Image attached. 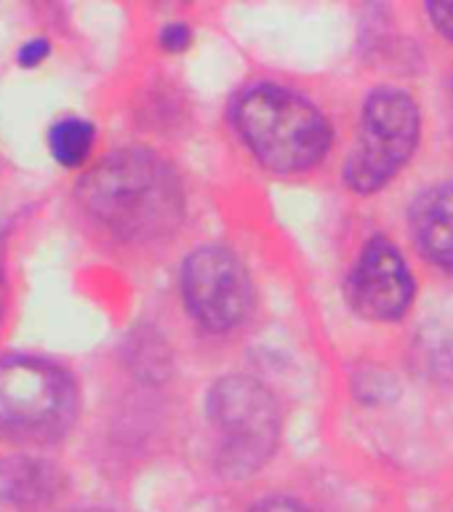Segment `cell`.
Listing matches in <instances>:
<instances>
[{"label":"cell","instance_id":"6da1fadb","mask_svg":"<svg viewBox=\"0 0 453 512\" xmlns=\"http://www.w3.org/2000/svg\"><path fill=\"white\" fill-rule=\"evenodd\" d=\"M83 211L112 238L152 243L182 224L184 190L166 160L147 147L104 155L78 184Z\"/></svg>","mask_w":453,"mask_h":512},{"label":"cell","instance_id":"7a4b0ae2","mask_svg":"<svg viewBox=\"0 0 453 512\" xmlns=\"http://www.w3.org/2000/svg\"><path fill=\"white\" fill-rule=\"evenodd\" d=\"M232 120L254 158L275 174H299L318 166L331 147L323 112L286 86L254 83L232 104Z\"/></svg>","mask_w":453,"mask_h":512},{"label":"cell","instance_id":"3957f363","mask_svg":"<svg viewBox=\"0 0 453 512\" xmlns=\"http://www.w3.org/2000/svg\"><path fill=\"white\" fill-rule=\"evenodd\" d=\"M78 419V387L48 360L30 355L0 358V440L48 446L62 440Z\"/></svg>","mask_w":453,"mask_h":512},{"label":"cell","instance_id":"277c9868","mask_svg":"<svg viewBox=\"0 0 453 512\" xmlns=\"http://www.w3.org/2000/svg\"><path fill=\"white\" fill-rule=\"evenodd\" d=\"M208 422L219 435L216 462L232 478L262 470L278 448V403L264 384L248 376H224L211 387Z\"/></svg>","mask_w":453,"mask_h":512},{"label":"cell","instance_id":"5b68a950","mask_svg":"<svg viewBox=\"0 0 453 512\" xmlns=\"http://www.w3.org/2000/svg\"><path fill=\"white\" fill-rule=\"evenodd\" d=\"M419 142V107L406 91L376 88L363 104L358 139L344 163V179L371 195L406 166Z\"/></svg>","mask_w":453,"mask_h":512},{"label":"cell","instance_id":"8992f818","mask_svg":"<svg viewBox=\"0 0 453 512\" xmlns=\"http://www.w3.org/2000/svg\"><path fill=\"white\" fill-rule=\"evenodd\" d=\"M182 294L187 310L208 331H230L246 318L251 280L246 267L222 246H203L182 267Z\"/></svg>","mask_w":453,"mask_h":512},{"label":"cell","instance_id":"52a82bcc","mask_svg":"<svg viewBox=\"0 0 453 512\" xmlns=\"http://www.w3.org/2000/svg\"><path fill=\"white\" fill-rule=\"evenodd\" d=\"M347 302L368 320H398L414 302V278L392 240L376 235L347 278Z\"/></svg>","mask_w":453,"mask_h":512},{"label":"cell","instance_id":"ba28073f","mask_svg":"<svg viewBox=\"0 0 453 512\" xmlns=\"http://www.w3.org/2000/svg\"><path fill=\"white\" fill-rule=\"evenodd\" d=\"M64 475L40 456H6L0 462V502L19 512L46 510L62 494Z\"/></svg>","mask_w":453,"mask_h":512},{"label":"cell","instance_id":"9c48e42d","mask_svg":"<svg viewBox=\"0 0 453 512\" xmlns=\"http://www.w3.org/2000/svg\"><path fill=\"white\" fill-rule=\"evenodd\" d=\"M411 230L422 254L453 272V182L422 192L411 206Z\"/></svg>","mask_w":453,"mask_h":512},{"label":"cell","instance_id":"30bf717a","mask_svg":"<svg viewBox=\"0 0 453 512\" xmlns=\"http://www.w3.org/2000/svg\"><path fill=\"white\" fill-rule=\"evenodd\" d=\"M96 131L94 126L83 118H64L51 126L48 131V150L54 160L64 168H78L86 163L94 147Z\"/></svg>","mask_w":453,"mask_h":512},{"label":"cell","instance_id":"8fae6325","mask_svg":"<svg viewBox=\"0 0 453 512\" xmlns=\"http://www.w3.org/2000/svg\"><path fill=\"white\" fill-rule=\"evenodd\" d=\"M190 40H192L190 27L182 22L168 24V27H163V32H160V48H163V51H171V54L184 51V48L190 46Z\"/></svg>","mask_w":453,"mask_h":512},{"label":"cell","instance_id":"7c38bea8","mask_svg":"<svg viewBox=\"0 0 453 512\" xmlns=\"http://www.w3.org/2000/svg\"><path fill=\"white\" fill-rule=\"evenodd\" d=\"M248 512H318V510H312V507L296 502V499H288V496H270V499L256 502Z\"/></svg>","mask_w":453,"mask_h":512},{"label":"cell","instance_id":"4fadbf2b","mask_svg":"<svg viewBox=\"0 0 453 512\" xmlns=\"http://www.w3.org/2000/svg\"><path fill=\"white\" fill-rule=\"evenodd\" d=\"M427 14L440 35L453 40V3H427Z\"/></svg>","mask_w":453,"mask_h":512},{"label":"cell","instance_id":"5bb4252c","mask_svg":"<svg viewBox=\"0 0 453 512\" xmlns=\"http://www.w3.org/2000/svg\"><path fill=\"white\" fill-rule=\"evenodd\" d=\"M46 56H48V40L38 38V40H30V43H24V48L19 51V62H22V67H38Z\"/></svg>","mask_w":453,"mask_h":512},{"label":"cell","instance_id":"9a60e30c","mask_svg":"<svg viewBox=\"0 0 453 512\" xmlns=\"http://www.w3.org/2000/svg\"><path fill=\"white\" fill-rule=\"evenodd\" d=\"M75 512H110V510H75Z\"/></svg>","mask_w":453,"mask_h":512}]
</instances>
